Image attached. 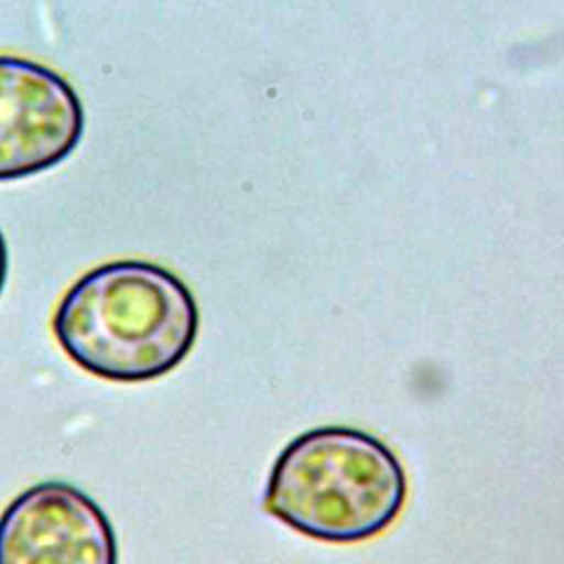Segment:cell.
I'll return each mask as SVG.
<instances>
[{
	"mask_svg": "<svg viewBox=\"0 0 564 564\" xmlns=\"http://www.w3.org/2000/svg\"><path fill=\"white\" fill-rule=\"evenodd\" d=\"M0 564H119L117 535L86 491L44 480L2 509Z\"/></svg>",
	"mask_w": 564,
	"mask_h": 564,
	"instance_id": "4",
	"label": "cell"
},
{
	"mask_svg": "<svg viewBox=\"0 0 564 564\" xmlns=\"http://www.w3.org/2000/svg\"><path fill=\"white\" fill-rule=\"evenodd\" d=\"M86 128L73 84L31 57L0 53V181L46 172L68 159Z\"/></svg>",
	"mask_w": 564,
	"mask_h": 564,
	"instance_id": "3",
	"label": "cell"
},
{
	"mask_svg": "<svg viewBox=\"0 0 564 564\" xmlns=\"http://www.w3.org/2000/svg\"><path fill=\"white\" fill-rule=\"evenodd\" d=\"M198 304L189 286L150 260H112L79 275L57 302L53 335L82 370L117 383L152 381L194 348Z\"/></svg>",
	"mask_w": 564,
	"mask_h": 564,
	"instance_id": "1",
	"label": "cell"
},
{
	"mask_svg": "<svg viewBox=\"0 0 564 564\" xmlns=\"http://www.w3.org/2000/svg\"><path fill=\"white\" fill-rule=\"evenodd\" d=\"M7 275H9V247H7L4 234L0 231V293L7 284Z\"/></svg>",
	"mask_w": 564,
	"mask_h": 564,
	"instance_id": "5",
	"label": "cell"
},
{
	"mask_svg": "<svg viewBox=\"0 0 564 564\" xmlns=\"http://www.w3.org/2000/svg\"><path fill=\"white\" fill-rule=\"evenodd\" d=\"M405 498V469L383 441L357 427L324 425L284 445L262 507L302 535L355 544L383 533Z\"/></svg>",
	"mask_w": 564,
	"mask_h": 564,
	"instance_id": "2",
	"label": "cell"
}]
</instances>
